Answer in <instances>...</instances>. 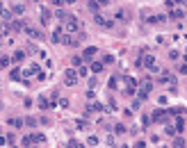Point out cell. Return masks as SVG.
<instances>
[{"label":"cell","instance_id":"cell-5","mask_svg":"<svg viewBox=\"0 0 187 148\" xmlns=\"http://www.w3.org/2000/svg\"><path fill=\"white\" fill-rule=\"evenodd\" d=\"M94 21H96V23H98V25H101V27H105V30H112V25H114V23H112L110 18L101 16V14H96V18H94Z\"/></svg>","mask_w":187,"mask_h":148},{"label":"cell","instance_id":"cell-25","mask_svg":"<svg viewBox=\"0 0 187 148\" xmlns=\"http://www.w3.org/2000/svg\"><path fill=\"white\" fill-rule=\"evenodd\" d=\"M185 146V141L180 139V137H176V141H173V148H183Z\"/></svg>","mask_w":187,"mask_h":148},{"label":"cell","instance_id":"cell-4","mask_svg":"<svg viewBox=\"0 0 187 148\" xmlns=\"http://www.w3.org/2000/svg\"><path fill=\"white\" fill-rule=\"evenodd\" d=\"M78 39H82V36H73V34H64V39H62V44L64 46H68V48H76L80 41Z\"/></svg>","mask_w":187,"mask_h":148},{"label":"cell","instance_id":"cell-26","mask_svg":"<svg viewBox=\"0 0 187 148\" xmlns=\"http://www.w3.org/2000/svg\"><path fill=\"white\" fill-rule=\"evenodd\" d=\"M176 130H178V132H183V119H180V116L176 119Z\"/></svg>","mask_w":187,"mask_h":148},{"label":"cell","instance_id":"cell-22","mask_svg":"<svg viewBox=\"0 0 187 148\" xmlns=\"http://www.w3.org/2000/svg\"><path fill=\"white\" fill-rule=\"evenodd\" d=\"M9 125H16V128H21V125H23V121H21V119H9Z\"/></svg>","mask_w":187,"mask_h":148},{"label":"cell","instance_id":"cell-20","mask_svg":"<svg viewBox=\"0 0 187 148\" xmlns=\"http://www.w3.org/2000/svg\"><path fill=\"white\" fill-rule=\"evenodd\" d=\"M32 137H34V141H39V144L46 141V134H41V132H37V134H32Z\"/></svg>","mask_w":187,"mask_h":148},{"label":"cell","instance_id":"cell-3","mask_svg":"<svg viewBox=\"0 0 187 148\" xmlns=\"http://www.w3.org/2000/svg\"><path fill=\"white\" fill-rule=\"evenodd\" d=\"M169 116H171L169 109H158V112H153V121H155V123H164Z\"/></svg>","mask_w":187,"mask_h":148},{"label":"cell","instance_id":"cell-15","mask_svg":"<svg viewBox=\"0 0 187 148\" xmlns=\"http://www.w3.org/2000/svg\"><path fill=\"white\" fill-rule=\"evenodd\" d=\"M87 112H103V105H101V103H91Z\"/></svg>","mask_w":187,"mask_h":148},{"label":"cell","instance_id":"cell-19","mask_svg":"<svg viewBox=\"0 0 187 148\" xmlns=\"http://www.w3.org/2000/svg\"><path fill=\"white\" fill-rule=\"evenodd\" d=\"M0 66H2V69H7V66H9V57H7V55L0 57Z\"/></svg>","mask_w":187,"mask_h":148},{"label":"cell","instance_id":"cell-11","mask_svg":"<svg viewBox=\"0 0 187 148\" xmlns=\"http://www.w3.org/2000/svg\"><path fill=\"white\" fill-rule=\"evenodd\" d=\"M96 52H98V48H94V46H89V48H85V52H82V57H85V59H91V57L96 55Z\"/></svg>","mask_w":187,"mask_h":148},{"label":"cell","instance_id":"cell-27","mask_svg":"<svg viewBox=\"0 0 187 148\" xmlns=\"http://www.w3.org/2000/svg\"><path fill=\"white\" fill-rule=\"evenodd\" d=\"M14 11H16V14H23V11H25V5H16V7H14Z\"/></svg>","mask_w":187,"mask_h":148},{"label":"cell","instance_id":"cell-30","mask_svg":"<svg viewBox=\"0 0 187 148\" xmlns=\"http://www.w3.org/2000/svg\"><path fill=\"white\" fill-rule=\"evenodd\" d=\"M78 73H80V75L85 78V75H87V69H85V66H78Z\"/></svg>","mask_w":187,"mask_h":148},{"label":"cell","instance_id":"cell-8","mask_svg":"<svg viewBox=\"0 0 187 148\" xmlns=\"http://www.w3.org/2000/svg\"><path fill=\"white\" fill-rule=\"evenodd\" d=\"M142 64H144L146 69H151V71H158V66H155V59L151 57V55H144V59H142Z\"/></svg>","mask_w":187,"mask_h":148},{"label":"cell","instance_id":"cell-23","mask_svg":"<svg viewBox=\"0 0 187 148\" xmlns=\"http://www.w3.org/2000/svg\"><path fill=\"white\" fill-rule=\"evenodd\" d=\"M114 132H117V134H123V132H126V125H114Z\"/></svg>","mask_w":187,"mask_h":148},{"label":"cell","instance_id":"cell-29","mask_svg":"<svg viewBox=\"0 0 187 148\" xmlns=\"http://www.w3.org/2000/svg\"><path fill=\"white\" fill-rule=\"evenodd\" d=\"M107 87H110V89H117V78H110V82H107Z\"/></svg>","mask_w":187,"mask_h":148},{"label":"cell","instance_id":"cell-33","mask_svg":"<svg viewBox=\"0 0 187 148\" xmlns=\"http://www.w3.org/2000/svg\"><path fill=\"white\" fill-rule=\"evenodd\" d=\"M135 148H144V141H137V146Z\"/></svg>","mask_w":187,"mask_h":148},{"label":"cell","instance_id":"cell-7","mask_svg":"<svg viewBox=\"0 0 187 148\" xmlns=\"http://www.w3.org/2000/svg\"><path fill=\"white\" fill-rule=\"evenodd\" d=\"M25 34L32 36V39H37V41H41V39H46V36L39 32V30H34V27H25Z\"/></svg>","mask_w":187,"mask_h":148},{"label":"cell","instance_id":"cell-1","mask_svg":"<svg viewBox=\"0 0 187 148\" xmlns=\"http://www.w3.org/2000/svg\"><path fill=\"white\" fill-rule=\"evenodd\" d=\"M62 27H64V32H66V34H76V32H80V21H78L76 16H71V14H68V16L62 21Z\"/></svg>","mask_w":187,"mask_h":148},{"label":"cell","instance_id":"cell-32","mask_svg":"<svg viewBox=\"0 0 187 148\" xmlns=\"http://www.w3.org/2000/svg\"><path fill=\"white\" fill-rule=\"evenodd\" d=\"M98 5H110V0H98Z\"/></svg>","mask_w":187,"mask_h":148},{"label":"cell","instance_id":"cell-16","mask_svg":"<svg viewBox=\"0 0 187 148\" xmlns=\"http://www.w3.org/2000/svg\"><path fill=\"white\" fill-rule=\"evenodd\" d=\"M91 71H94V73H101V71H103V61H94Z\"/></svg>","mask_w":187,"mask_h":148},{"label":"cell","instance_id":"cell-12","mask_svg":"<svg viewBox=\"0 0 187 148\" xmlns=\"http://www.w3.org/2000/svg\"><path fill=\"white\" fill-rule=\"evenodd\" d=\"M50 16H53V14L48 11V9H43V11H41V23H43V25H48V23H50Z\"/></svg>","mask_w":187,"mask_h":148},{"label":"cell","instance_id":"cell-31","mask_svg":"<svg viewBox=\"0 0 187 148\" xmlns=\"http://www.w3.org/2000/svg\"><path fill=\"white\" fill-rule=\"evenodd\" d=\"M68 148H82V146H80L78 141H68Z\"/></svg>","mask_w":187,"mask_h":148},{"label":"cell","instance_id":"cell-10","mask_svg":"<svg viewBox=\"0 0 187 148\" xmlns=\"http://www.w3.org/2000/svg\"><path fill=\"white\" fill-rule=\"evenodd\" d=\"M23 59H25V52L23 50H16L12 55V61H14V64H23Z\"/></svg>","mask_w":187,"mask_h":148},{"label":"cell","instance_id":"cell-28","mask_svg":"<svg viewBox=\"0 0 187 148\" xmlns=\"http://www.w3.org/2000/svg\"><path fill=\"white\" fill-rule=\"evenodd\" d=\"M12 27H14V30H25V25H23V23H18V21H16V23H12Z\"/></svg>","mask_w":187,"mask_h":148},{"label":"cell","instance_id":"cell-6","mask_svg":"<svg viewBox=\"0 0 187 148\" xmlns=\"http://www.w3.org/2000/svg\"><path fill=\"white\" fill-rule=\"evenodd\" d=\"M64 34H66V32H64V27H55V30H53V41H55V44H62Z\"/></svg>","mask_w":187,"mask_h":148},{"label":"cell","instance_id":"cell-34","mask_svg":"<svg viewBox=\"0 0 187 148\" xmlns=\"http://www.w3.org/2000/svg\"><path fill=\"white\" fill-rule=\"evenodd\" d=\"M180 5H183V7H185V9H187V0H183V2H180Z\"/></svg>","mask_w":187,"mask_h":148},{"label":"cell","instance_id":"cell-21","mask_svg":"<svg viewBox=\"0 0 187 148\" xmlns=\"http://www.w3.org/2000/svg\"><path fill=\"white\" fill-rule=\"evenodd\" d=\"M180 2H183V0H164L167 7H176V5H180Z\"/></svg>","mask_w":187,"mask_h":148},{"label":"cell","instance_id":"cell-9","mask_svg":"<svg viewBox=\"0 0 187 148\" xmlns=\"http://www.w3.org/2000/svg\"><path fill=\"white\" fill-rule=\"evenodd\" d=\"M23 75H41V69H39L37 64H30V66L23 71Z\"/></svg>","mask_w":187,"mask_h":148},{"label":"cell","instance_id":"cell-35","mask_svg":"<svg viewBox=\"0 0 187 148\" xmlns=\"http://www.w3.org/2000/svg\"><path fill=\"white\" fill-rule=\"evenodd\" d=\"M185 59H187V52H185Z\"/></svg>","mask_w":187,"mask_h":148},{"label":"cell","instance_id":"cell-24","mask_svg":"<svg viewBox=\"0 0 187 148\" xmlns=\"http://www.w3.org/2000/svg\"><path fill=\"white\" fill-rule=\"evenodd\" d=\"M171 73H162V78H160V82H171Z\"/></svg>","mask_w":187,"mask_h":148},{"label":"cell","instance_id":"cell-14","mask_svg":"<svg viewBox=\"0 0 187 148\" xmlns=\"http://www.w3.org/2000/svg\"><path fill=\"white\" fill-rule=\"evenodd\" d=\"M9 80H14V82H21V71L14 69L12 73H9Z\"/></svg>","mask_w":187,"mask_h":148},{"label":"cell","instance_id":"cell-17","mask_svg":"<svg viewBox=\"0 0 187 148\" xmlns=\"http://www.w3.org/2000/svg\"><path fill=\"white\" fill-rule=\"evenodd\" d=\"M73 2H78V0H55V5H57V7H64V5H73Z\"/></svg>","mask_w":187,"mask_h":148},{"label":"cell","instance_id":"cell-13","mask_svg":"<svg viewBox=\"0 0 187 148\" xmlns=\"http://www.w3.org/2000/svg\"><path fill=\"white\" fill-rule=\"evenodd\" d=\"M2 23H12V11H9V9H2Z\"/></svg>","mask_w":187,"mask_h":148},{"label":"cell","instance_id":"cell-2","mask_svg":"<svg viewBox=\"0 0 187 148\" xmlns=\"http://www.w3.org/2000/svg\"><path fill=\"white\" fill-rule=\"evenodd\" d=\"M78 75H80L78 71L66 69V71H64V84H66V87H76V84H78Z\"/></svg>","mask_w":187,"mask_h":148},{"label":"cell","instance_id":"cell-18","mask_svg":"<svg viewBox=\"0 0 187 148\" xmlns=\"http://www.w3.org/2000/svg\"><path fill=\"white\" fill-rule=\"evenodd\" d=\"M183 16H185L183 9H173V11H171V18H183Z\"/></svg>","mask_w":187,"mask_h":148}]
</instances>
